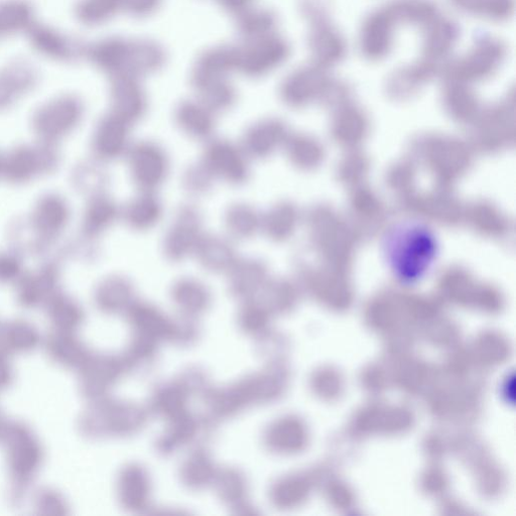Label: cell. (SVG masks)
Here are the masks:
<instances>
[{
	"instance_id": "6da1fadb",
	"label": "cell",
	"mask_w": 516,
	"mask_h": 516,
	"mask_svg": "<svg viewBox=\"0 0 516 516\" xmlns=\"http://www.w3.org/2000/svg\"><path fill=\"white\" fill-rule=\"evenodd\" d=\"M386 267L403 281L424 278L436 267L440 242L434 230L420 221H403L386 231L382 241Z\"/></svg>"
},
{
	"instance_id": "7a4b0ae2",
	"label": "cell",
	"mask_w": 516,
	"mask_h": 516,
	"mask_svg": "<svg viewBox=\"0 0 516 516\" xmlns=\"http://www.w3.org/2000/svg\"><path fill=\"white\" fill-rule=\"evenodd\" d=\"M279 369L265 368L204 395L207 410L216 420L227 419L243 410L272 403L281 393Z\"/></svg>"
},
{
	"instance_id": "3957f363",
	"label": "cell",
	"mask_w": 516,
	"mask_h": 516,
	"mask_svg": "<svg viewBox=\"0 0 516 516\" xmlns=\"http://www.w3.org/2000/svg\"><path fill=\"white\" fill-rule=\"evenodd\" d=\"M0 444L7 455L9 498L20 504L28 497L44 464L45 450L35 432L23 422L10 421Z\"/></svg>"
},
{
	"instance_id": "277c9868",
	"label": "cell",
	"mask_w": 516,
	"mask_h": 516,
	"mask_svg": "<svg viewBox=\"0 0 516 516\" xmlns=\"http://www.w3.org/2000/svg\"><path fill=\"white\" fill-rule=\"evenodd\" d=\"M148 418L149 412L141 406L106 397L89 402L78 429L88 440L131 437L145 428Z\"/></svg>"
},
{
	"instance_id": "5b68a950",
	"label": "cell",
	"mask_w": 516,
	"mask_h": 516,
	"mask_svg": "<svg viewBox=\"0 0 516 516\" xmlns=\"http://www.w3.org/2000/svg\"><path fill=\"white\" fill-rule=\"evenodd\" d=\"M127 371L129 368L122 355L91 353L78 370L80 393L89 402L109 397Z\"/></svg>"
},
{
	"instance_id": "8992f818",
	"label": "cell",
	"mask_w": 516,
	"mask_h": 516,
	"mask_svg": "<svg viewBox=\"0 0 516 516\" xmlns=\"http://www.w3.org/2000/svg\"><path fill=\"white\" fill-rule=\"evenodd\" d=\"M129 171L141 191L155 192L166 181L170 163L165 151L152 142H142L127 152Z\"/></svg>"
},
{
	"instance_id": "52a82bcc",
	"label": "cell",
	"mask_w": 516,
	"mask_h": 516,
	"mask_svg": "<svg viewBox=\"0 0 516 516\" xmlns=\"http://www.w3.org/2000/svg\"><path fill=\"white\" fill-rule=\"evenodd\" d=\"M202 225V216L196 208L184 206L180 209L163 242L164 254L169 261L178 263L195 253L204 236Z\"/></svg>"
},
{
	"instance_id": "ba28073f",
	"label": "cell",
	"mask_w": 516,
	"mask_h": 516,
	"mask_svg": "<svg viewBox=\"0 0 516 516\" xmlns=\"http://www.w3.org/2000/svg\"><path fill=\"white\" fill-rule=\"evenodd\" d=\"M202 164L214 177L231 185L245 184L250 177L248 157L241 147L223 140L208 144Z\"/></svg>"
},
{
	"instance_id": "9c48e42d",
	"label": "cell",
	"mask_w": 516,
	"mask_h": 516,
	"mask_svg": "<svg viewBox=\"0 0 516 516\" xmlns=\"http://www.w3.org/2000/svg\"><path fill=\"white\" fill-rule=\"evenodd\" d=\"M117 498L120 505L129 511L141 512L148 509L152 496V482L149 472L137 463L121 469L117 477Z\"/></svg>"
},
{
	"instance_id": "30bf717a",
	"label": "cell",
	"mask_w": 516,
	"mask_h": 516,
	"mask_svg": "<svg viewBox=\"0 0 516 516\" xmlns=\"http://www.w3.org/2000/svg\"><path fill=\"white\" fill-rule=\"evenodd\" d=\"M42 345L54 364L68 370L78 371L92 353L77 332L52 330Z\"/></svg>"
},
{
	"instance_id": "8fae6325",
	"label": "cell",
	"mask_w": 516,
	"mask_h": 516,
	"mask_svg": "<svg viewBox=\"0 0 516 516\" xmlns=\"http://www.w3.org/2000/svg\"><path fill=\"white\" fill-rule=\"evenodd\" d=\"M227 274L231 295L242 302L256 299L269 282L267 265L252 257L237 260Z\"/></svg>"
},
{
	"instance_id": "7c38bea8",
	"label": "cell",
	"mask_w": 516,
	"mask_h": 516,
	"mask_svg": "<svg viewBox=\"0 0 516 516\" xmlns=\"http://www.w3.org/2000/svg\"><path fill=\"white\" fill-rule=\"evenodd\" d=\"M125 316L134 335L158 343L169 341L173 319H170L159 308L149 303L136 301Z\"/></svg>"
},
{
	"instance_id": "4fadbf2b",
	"label": "cell",
	"mask_w": 516,
	"mask_h": 516,
	"mask_svg": "<svg viewBox=\"0 0 516 516\" xmlns=\"http://www.w3.org/2000/svg\"><path fill=\"white\" fill-rule=\"evenodd\" d=\"M112 98L113 113L128 123L140 120L147 111V98L136 77H116Z\"/></svg>"
},
{
	"instance_id": "5bb4252c",
	"label": "cell",
	"mask_w": 516,
	"mask_h": 516,
	"mask_svg": "<svg viewBox=\"0 0 516 516\" xmlns=\"http://www.w3.org/2000/svg\"><path fill=\"white\" fill-rule=\"evenodd\" d=\"M128 123L113 112L106 116L100 123L95 137V149L97 154L106 160L117 159L127 154L129 148Z\"/></svg>"
},
{
	"instance_id": "9a60e30c",
	"label": "cell",
	"mask_w": 516,
	"mask_h": 516,
	"mask_svg": "<svg viewBox=\"0 0 516 516\" xmlns=\"http://www.w3.org/2000/svg\"><path fill=\"white\" fill-rule=\"evenodd\" d=\"M136 301L134 285L122 277L105 280L95 293V304L99 311L111 316L125 315Z\"/></svg>"
},
{
	"instance_id": "2e32d148",
	"label": "cell",
	"mask_w": 516,
	"mask_h": 516,
	"mask_svg": "<svg viewBox=\"0 0 516 516\" xmlns=\"http://www.w3.org/2000/svg\"><path fill=\"white\" fill-rule=\"evenodd\" d=\"M233 69H238L237 49L213 50L199 60L194 71L193 83L200 91L211 84L225 81L226 75Z\"/></svg>"
},
{
	"instance_id": "e0dca14e",
	"label": "cell",
	"mask_w": 516,
	"mask_h": 516,
	"mask_svg": "<svg viewBox=\"0 0 516 516\" xmlns=\"http://www.w3.org/2000/svg\"><path fill=\"white\" fill-rule=\"evenodd\" d=\"M282 135L280 123L268 119L258 121L247 129L241 149L248 158L267 159L276 151Z\"/></svg>"
},
{
	"instance_id": "ac0fdd59",
	"label": "cell",
	"mask_w": 516,
	"mask_h": 516,
	"mask_svg": "<svg viewBox=\"0 0 516 516\" xmlns=\"http://www.w3.org/2000/svg\"><path fill=\"white\" fill-rule=\"evenodd\" d=\"M42 343L40 331L29 321L16 319L0 325V349L10 356L30 354Z\"/></svg>"
},
{
	"instance_id": "d6986e66",
	"label": "cell",
	"mask_w": 516,
	"mask_h": 516,
	"mask_svg": "<svg viewBox=\"0 0 516 516\" xmlns=\"http://www.w3.org/2000/svg\"><path fill=\"white\" fill-rule=\"evenodd\" d=\"M194 254L205 270L215 274L228 273L238 260L232 243L214 235H204Z\"/></svg>"
},
{
	"instance_id": "ffe728a7",
	"label": "cell",
	"mask_w": 516,
	"mask_h": 516,
	"mask_svg": "<svg viewBox=\"0 0 516 516\" xmlns=\"http://www.w3.org/2000/svg\"><path fill=\"white\" fill-rule=\"evenodd\" d=\"M171 296L181 315L195 319L207 312L212 303L210 290L202 282L192 278L176 282Z\"/></svg>"
},
{
	"instance_id": "44dd1931",
	"label": "cell",
	"mask_w": 516,
	"mask_h": 516,
	"mask_svg": "<svg viewBox=\"0 0 516 516\" xmlns=\"http://www.w3.org/2000/svg\"><path fill=\"white\" fill-rule=\"evenodd\" d=\"M182 132L198 141L209 140L215 131L214 112L201 101L183 102L176 111Z\"/></svg>"
},
{
	"instance_id": "7402d4cb",
	"label": "cell",
	"mask_w": 516,
	"mask_h": 516,
	"mask_svg": "<svg viewBox=\"0 0 516 516\" xmlns=\"http://www.w3.org/2000/svg\"><path fill=\"white\" fill-rule=\"evenodd\" d=\"M191 397L184 384L177 379L158 387L151 398L149 411L170 421L189 412L188 403Z\"/></svg>"
},
{
	"instance_id": "603a6c76",
	"label": "cell",
	"mask_w": 516,
	"mask_h": 516,
	"mask_svg": "<svg viewBox=\"0 0 516 516\" xmlns=\"http://www.w3.org/2000/svg\"><path fill=\"white\" fill-rule=\"evenodd\" d=\"M278 46L274 40L264 37L249 41L247 47L238 50V69L251 77H260L274 66Z\"/></svg>"
},
{
	"instance_id": "cb8c5ba5",
	"label": "cell",
	"mask_w": 516,
	"mask_h": 516,
	"mask_svg": "<svg viewBox=\"0 0 516 516\" xmlns=\"http://www.w3.org/2000/svg\"><path fill=\"white\" fill-rule=\"evenodd\" d=\"M163 203L155 192L142 191L124 210V219L129 227L137 231L154 228L163 216Z\"/></svg>"
},
{
	"instance_id": "d4e9b609",
	"label": "cell",
	"mask_w": 516,
	"mask_h": 516,
	"mask_svg": "<svg viewBox=\"0 0 516 516\" xmlns=\"http://www.w3.org/2000/svg\"><path fill=\"white\" fill-rule=\"evenodd\" d=\"M218 468L205 449H196L184 460L180 477L182 483L192 490H202L212 485Z\"/></svg>"
},
{
	"instance_id": "484cf974",
	"label": "cell",
	"mask_w": 516,
	"mask_h": 516,
	"mask_svg": "<svg viewBox=\"0 0 516 516\" xmlns=\"http://www.w3.org/2000/svg\"><path fill=\"white\" fill-rule=\"evenodd\" d=\"M198 433V419L187 412L168 421V427L158 439L157 450L162 455H171L190 444L197 437Z\"/></svg>"
},
{
	"instance_id": "4316f807",
	"label": "cell",
	"mask_w": 516,
	"mask_h": 516,
	"mask_svg": "<svg viewBox=\"0 0 516 516\" xmlns=\"http://www.w3.org/2000/svg\"><path fill=\"white\" fill-rule=\"evenodd\" d=\"M53 330L78 332L85 321L82 307L73 299L56 295L46 305Z\"/></svg>"
},
{
	"instance_id": "83f0119b",
	"label": "cell",
	"mask_w": 516,
	"mask_h": 516,
	"mask_svg": "<svg viewBox=\"0 0 516 516\" xmlns=\"http://www.w3.org/2000/svg\"><path fill=\"white\" fill-rule=\"evenodd\" d=\"M212 485L218 497L233 509L246 503L248 485L241 471L235 468L218 469Z\"/></svg>"
},
{
	"instance_id": "f1b7e54d",
	"label": "cell",
	"mask_w": 516,
	"mask_h": 516,
	"mask_svg": "<svg viewBox=\"0 0 516 516\" xmlns=\"http://www.w3.org/2000/svg\"><path fill=\"white\" fill-rule=\"evenodd\" d=\"M225 225L233 238L249 239L261 230L262 215L253 207L238 203L227 210Z\"/></svg>"
},
{
	"instance_id": "f546056e",
	"label": "cell",
	"mask_w": 516,
	"mask_h": 516,
	"mask_svg": "<svg viewBox=\"0 0 516 516\" xmlns=\"http://www.w3.org/2000/svg\"><path fill=\"white\" fill-rule=\"evenodd\" d=\"M270 311L256 299L243 302L238 313V325L242 332L249 336L260 337L269 331Z\"/></svg>"
},
{
	"instance_id": "4dcf8cb0",
	"label": "cell",
	"mask_w": 516,
	"mask_h": 516,
	"mask_svg": "<svg viewBox=\"0 0 516 516\" xmlns=\"http://www.w3.org/2000/svg\"><path fill=\"white\" fill-rule=\"evenodd\" d=\"M33 505L35 512L40 515L63 516L70 513V505L65 496L51 487L37 491Z\"/></svg>"
},
{
	"instance_id": "1f68e13d",
	"label": "cell",
	"mask_w": 516,
	"mask_h": 516,
	"mask_svg": "<svg viewBox=\"0 0 516 516\" xmlns=\"http://www.w3.org/2000/svg\"><path fill=\"white\" fill-rule=\"evenodd\" d=\"M199 92L201 102L214 113L228 109L235 101V91L226 80L211 84Z\"/></svg>"
},
{
	"instance_id": "d6a6232c",
	"label": "cell",
	"mask_w": 516,
	"mask_h": 516,
	"mask_svg": "<svg viewBox=\"0 0 516 516\" xmlns=\"http://www.w3.org/2000/svg\"><path fill=\"white\" fill-rule=\"evenodd\" d=\"M125 0H85L80 8L81 18L89 24H98L124 7Z\"/></svg>"
},
{
	"instance_id": "836d02e7",
	"label": "cell",
	"mask_w": 516,
	"mask_h": 516,
	"mask_svg": "<svg viewBox=\"0 0 516 516\" xmlns=\"http://www.w3.org/2000/svg\"><path fill=\"white\" fill-rule=\"evenodd\" d=\"M118 215V208L111 200L99 198L89 211L88 227L92 233H99L110 226Z\"/></svg>"
},
{
	"instance_id": "e575fe53",
	"label": "cell",
	"mask_w": 516,
	"mask_h": 516,
	"mask_svg": "<svg viewBox=\"0 0 516 516\" xmlns=\"http://www.w3.org/2000/svg\"><path fill=\"white\" fill-rule=\"evenodd\" d=\"M199 338V327L195 318L181 315L172 321L169 341L180 346H189Z\"/></svg>"
},
{
	"instance_id": "d590c367",
	"label": "cell",
	"mask_w": 516,
	"mask_h": 516,
	"mask_svg": "<svg viewBox=\"0 0 516 516\" xmlns=\"http://www.w3.org/2000/svg\"><path fill=\"white\" fill-rule=\"evenodd\" d=\"M269 16L266 12L244 13L240 22V31L250 41L267 37Z\"/></svg>"
},
{
	"instance_id": "8d00e7d4",
	"label": "cell",
	"mask_w": 516,
	"mask_h": 516,
	"mask_svg": "<svg viewBox=\"0 0 516 516\" xmlns=\"http://www.w3.org/2000/svg\"><path fill=\"white\" fill-rule=\"evenodd\" d=\"M214 177L201 163L197 167L189 169L186 173L185 183L188 191L193 194H203L210 190Z\"/></svg>"
},
{
	"instance_id": "74e56055",
	"label": "cell",
	"mask_w": 516,
	"mask_h": 516,
	"mask_svg": "<svg viewBox=\"0 0 516 516\" xmlns=\"http://www.w3.org/2000/svg\"><path fill=\"white\" fill-rule=\"evenodd\" d=\"M11 357L0 349V394L10 389L15 380V369Z\"/></svg>"
},
{
	"instance_id": "f35d334b",
	"label": "cell",
	"mask_w": 516,
	"mask_h": 516,
	"mask_svg": "<svg viewBox=\"0 0 516 516\" xmlns=\"http://www.w3.org/2000/svg\"><path fill=\"white\" fill-rule=\"evenodd\" d=\"M160 4V0H125L124 7L135 16L151 15Z\"/></svg>"
},
{
	"instance_id": "ab89813d",
	"label": "cell",
	"mask_w": 516,
	"mask_h": 516,
	"mask_svg": "<svg viewBox=\"0 0 516 516\" xmlns=\"http://www.w3.org/2000/svg\"><path fill=\"white\" fill-rule=\"evenodd\" d=\"M218 2L233 13H242L247 9L251 0H218Z\"/></svg>"
},
{
	"instance_id": "60d3db41",
	"label": "cell",
	"mask_w": 516,
	"mask_h": 516,
	"mask_svg": "<svg viewBox=\"0 0 516 516\" xmlns=\"http://www.w3.org/2000/svg\"><path fill=\"white\" fill-rule=\"evenodd\" d=\"M10 421L6 417L5 413L0 409V442H2L3 437L8 429Z\"/></svg>"
},
{
	"instance_id": "b9f144b4",
	"label": "cell",
	"mask_w": 516,
	"mask_h": 516,
	"mask_svg": "<svg viewBox=\"0 0 516 516\" xmlns=\"http://www.w3.org/2000/svg\"><path fill=\"white\" fill-rule=\"evenodd\" d=\"M0 325H2V324H0Z\"/></svg>"
}]
</instances>
